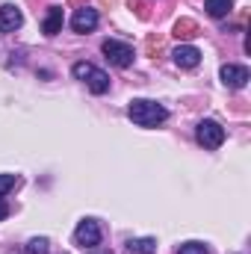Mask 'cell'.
Wrapping results in <instances>:
<instances>
[{
    "label": "cell",
    "mask_w": 251,
    "mask_h": 254,
    "mask_svg": "<svg viewBox=\"0 0 251 254\" xmlns=\"http://www.w3.org/2000/svg\"><path fill=\"white\" fill-rule=\"evenodd\" d=\"M6 216H9V207H6V204L0 201V219H6Z\"/></svg>",
    "instance_id": "cell-18"
},
{
    "label": "cell",
    "mask_w": 251,
    "mask_h": 254,
    "mask_svg": "<svg viewBox=\"0 0 251 254\" xmlns=\"http://www.w3.org/2000/svg\"><path fill=\"white\" fill-rule=\"evenodd\" d=\"M195 136H198V142L204 145V148H210V151H216V148H222V142H225V127L219 125V122H213V119H204L198 130H195Z\"/></svg>",
    "instance_id": "cell-2"
},
{
    "label": "cell",
    "mask_w": 251,
    "mask_h": 254,
    "mask_svg": "<svg viewBox=\"0 0 251 254\" xmlns=\"http://www.w3.org/2000/svg\"><path fill=\"white\" fill-rule=\"evenodd\" d=\"M18 187V178L15 175H0V195H6L9 190H15Z\"/></svg>",
    "instance_id": "cell-16"
},
{
    "label": "cell",
    "mask_w": 251,
    "mask_h": 254,
    "mask_svg": "<svg viewBox=\"0 0 251 254\" xmlns=\"http://www.w3.org/2000/svg\"><path fill=\"white\" fill-rule=\"evenodd\" d=\"M101 51L107 54V60L116 65V68H130L133 65V48L125 45V42H119V39H107L101 45Z\"/></svg>",
    "instance_id": "cell-3"
},
{
    "label": "cell",
    "mask_w": 251,
    "mask_h": 254,
    "mask_svg": "<svg viewBox=\"0 0 251 254\" xmlns=\"http://www.w3.org/2000/svg\"><path fill=\"white\" fill-rule=\"evenodd\" d=\"M127 116H130L133 125H139V127H157V125H163V122L169 119V110H166L163 104H157V101L136 98V101H130Z\"/></svg>",
    "instance_id": "cell-1"
},
{
    "label": "cell",
    "mask_w": 251,
    "mask_h": 254,
    "mask_svg": "<svg viewBox=\"0 0 251 254\" xmlns=\"http://www.w3.org/2000/svg\"><path fill=\"white\" fill-rule=\"evenodd\" d=\"M21 24H24V15L18 6H12V3L0 6V33H15Z\"/></svg>",
    "instance_id": "cell-7"
},
{
    "label": "cell",
    "mask_w": 251,
    "mask_h": 254,
    "mask_svg": "<svg viewBox=\"0 0 251 254\" xmlns=\"http://www.w3.org/2000/svg\"><path fill=\"white\" fill-rule=\"evenodd\" d=\"M178 254H210V252H207V246H204V243H184Z\"/></svg>",
    "instance_id": "cell-15"
},
{
    "label": "cell",
    "mask_w": 251,
    "mask_h": 254,
    "mask_svg": "<svg viewBox=\"0 0 251 254\" xmlns=\"http://www.w3.org/2000/svg\"><path fill=\"white\" fill-rule=\"evenodd\" d=\"M175 33L184 36V39H189V36H195V24H192V21H181V24L175 27Z\"/></svg>",
    "instance_id": "cell-17"
},
{
    "label": "cell",
    "mask_w": 251,
    "mask_h": 254,
    "mask_svg": "<svg viewBox=\"0 0 251 254\" xmlns=\"http://www.w3.org/2000/svg\"><path fill=\"white\" fill-rule=\"evenodd\" d=\"M74 243H77L80 249H95V246H101V225H98L95 219H83V222L77 225V231H74Z\"/></svg>",
    "instance_id": "cell-4"
},
{
    "label": "cell",
    "mask_w": 251,
    "mask_h": 254,
    "mask_svg": "<svg viewBox=\"0 0 251 254\" xmlns=\"http://www.w3.org/2000/svg\"><path fill=\"white\" fill-rule=\"evenodd\" d=\"M48 252H51V243L45 237H36V240L27 243V254H48Z\"/></svg>",
    "instance_id": "cell-13"
},
{
    "label": "cell",
    "mask_w": 251,
    "mask_h": 254,
    "mask_svg": "<svg viewBox=\"0 0 251 254\" xmlns=\"http://www.w3.org/2000/svg\"><path fill=\"white\" fill-rule=\"evenodd\" d=\"M86 83H89V89H92L95 95H104V92L110 89V77H107L104 71H98V68L89 74V80H86Z\"/></svg>",
    "instance_id": "cell-12"
},
{
    "label": "cell",
    "mask_w": 251,
    "mask_h": 254,
    "mask_svg": "<svg viewBox=\"0 0 251 254\" xmlns=\"http://www.w3.org/2000/svg\"><path fill=\"white\" fill-rule=\"evenodd\" d=\"M175 63L181 65V68H195V65L201 63V51L192 48V45H181L175 51Z\"/></svg>",
    "instance_id": "cell-8"
},
{
    "label": "cell",
    "mask_w": 251,
    "mask_h": 254,
    "mask_svg": "<svg viewBox=\"0 0 251 254\" xmlns=\"http://www.w3.org/2000/svg\"><path fill=\"white\" fill-rule=\"evenodd\" d=\"M249 80H251V74H249L246 65H234V63L222 65V83H225L228 89H243Z\"/></svg>",
    "instance_id": "cell-5"
},
{
    "label": "cell",
    "mask_w": 251,
    "mask_h": 254,
    "mask_svg": "<svg viewBox=\"0 0 251 254\" xmlns=\"http://www.w3.org/2000/svg\"><path fill=\"white\" fill-rule=\"evenodd\" d=\"M92 71H95V65H89V63H74V68H71V74H74L77 80H89Z\"/></svg>",
    "instance_id": "cell-14"
},
{
    "label": "cell",
    "mask_w": 251,
    "mask_h": 254,
    "mask_svg": "<svg viewBox=\"0 0 251 254\" xmlns=\"http://www.w3.org/2000/svg\"><path fill=\"white\" fill-rule=\"evenodd\" d=\"M60 30H63V9L60 6H51L48 15H45V21H42V33L45 36H57Z\"/></svg>",
    "instance_id": "cell-9"
},
{
    "label": "cell",
    "mask_w": 251,
    "mask_h": 254,
    "mask_svg": "<svg viewBox=\"0 0 251 254\" xmlns=\"http://www.w3.org/2000/svg\"><path fill=\"white\" fill-rule=\"evenodd\" d=\"M127 252L130 254H157V240H151V237L130 240V243H127Z\"/></svg>",
    "instance_id": "cell-11"
},
{
    "label": "cell",
    "mask_w": 251,
    "mask_h": 254,
    "mask_svg": "<svg viewBox=\"0 0 251 254\" xmlns=\"http://www.w3.org/2000/svg\"><path fill=\"white\" fill-rule=\"evenodd\" d=\"M71 27H74V33H92V30L98 27V12L89 9V6L77 9L74 18H71Z\"/></svg>",
    "instance_id": "cell-6"
},
{
    "label": "cell",
    "mask_w": 251,
    "mask_h": 254,
    "mask_svg": "<svg viewBox=\"0 0 251 254\" xmlns=\"http://www.w3.org/2000/svg\"><path fill=\"white\" fill-rule=\"evenodd\" d=\"M204 9H207V15H213V18H225V15H231L234 0H204Z\"/></svg>",
    "instance_id": "cell-10"
}]
</instances>
